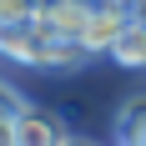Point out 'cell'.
<instances>
[{"instance_id":"obj_11","label":"cell","mask_w":146,"mask_h":146,"mask_svg":"<svg viewBox=\"0 0 146 146\" xmlns=\"http://www.w3.org/2000/svg\"><path fill=\"white\" fill-rule=\"evenodd\" d=\"M116 5H131V0H116Z\"/></svg>"},{"instance_id":"obj_8","label":"cell","mask_w":146,"mask_h":146,"mask_svg":"<svg viewBox=\"0 0 146 146\" xmlns=\"http://www.w3.org/2000/svg\"><path fill=\"white\" fill-rule=\"evenodd\" d=\"M0 146H20V136H15V116H0Z\"/></svg>"},{"instance_id":"obj_7","label":"cell","mask_w":146,"mask_h":146,"mask_svg":"<svg viewBox=\"0 0 146 146\" xmlns=\"http://www.w3.org/2000/svg\"><path fill=\"white\" fill-rule=\"evenodd\" d=\"M25 106H30V101H25V96L10 86V81H0V116H20Z\"/></svg>"},{"instance_id":"obj_10","label":"cell","mask_w":146,"mask_h":146,"mask_svg":"<svg viewBox=\"0 0 146 146\" xmlns=\"http://www.w3.org/2000/svg\"><path fill=\"white\" fill-rule=\"evenodd\" d=\"M66 146H96V141H86V136H71V141H66Z\"/></svg>"},{"instance_id":"obj_3","label":"cell","mask_w":146,"mask_h":146,"mask_svg":"<svg viewBox=\"0 0 146 146\" xmlns=\"http://www.w3.org/2000/svg\"><path fill=\"white\" fill-rule=\"evenodd\" d=\"M15 136H20V146H66L71 141V126L60 116H50V111L25 106V111L15 116Z\"/></svg>"},{"instance_id":"obj_9","label":"cell","mask_w":146,"mask_h":146,"mask_svg":"<svg viewBox=\"0 0 146 146\" xmlns=\"http://www.w3.org/2000/svg\"><path fill=\"white\" fill-rule=\"evenodd\" d=\"M131 20H136V25H146V0H131Z\"/></svg>"},{"instance_id":"obj_5","label":"cell","mask_w":146,"mask_h":146,"mask_svg":"<svg viewBox=\"0 0 146 146\" xmlns=\"http://www.w3.org/2000/svg\"><path fill=\"white\" fill-rule=\"evenodd\" d=\"M106 56L116 60V66H126V71H146V25L131 20V25L116 35V45H111Z\"/></svg>"},{"instance_id":"obj_2","label":"cell","mask_w":146,"mask_h":146,"mask_svg":"<svg viewBox=\"0 0 146 146\" xmlns=\"http://www.w3.org/2000/svg\"><path fill=\"white\" fill-rule=\"evenodd\" d=\"M131 25V5H116V0H96V10H91V20H86V35L81 40L96 50V56H106L111 45H116V35Z\"/></svg>"},{"instance_id":"obj_4","label":"cell","mask_w":146,"mask_h":146,"mask_svg":"<svg viewBox=\"0 0 146 146\" xmlns=\"http://www.w3.org/2000/svg\"><path fill=\"white\" fill-rule=\"evenodd\" d=\"M116 146H146V96L121 101V111H116Z\"/></svg>"},{"instance_id":"obj_1","label":"cell","mask_w":146,"mask_h":146,"mask_svg":"<svg viewBox=\"0 0 146 146\" xmlns=\"http://www.w3.org/2000/svg\"><path fill=\"white\" fill-rule=\"evenodd\" d=\"M96 10V0H40L35 5V25L56 30V35H86V20Z\"/></svg>"},{"instance_id":"obj_6","label":"cell","mask_w":146,"mask_h":146,"mask_svg":"<svg viewBox=\"0 0 146 146\" xmlns=\"http://www.w3.org/2000/svg\"><path fill=\"white\" fill-rule=\"evenodd\" d=\"M40 0H0V20H35Z\"/></svg>"}]
</instances>
